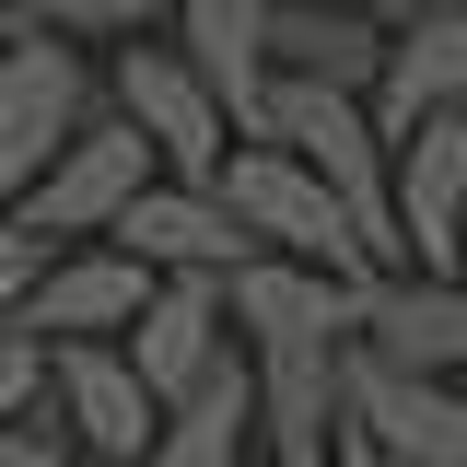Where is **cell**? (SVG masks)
<instances>
[{"label":"cell","instance_id":"d6986e66","mask_svg":"<svg viewBox=\"0 0 467 467\" xmlns=\"http://www.w3.org/2000/svg\"><path fill=\"white\" fill-rule=\"evenodd\" d=\"M0 467H94V456H82L70 432H36V420H12V432H0Z\"/></svg>","mask_w":467,"mask_h":467},{"label":"cell","instance_id":"5bb4252c","mask_svg":"<svg viewBox=\"0 0 467 467\" xmlns=\"http://www.w3.org/2000/svg\"><path fill=\"white\" fill-rule=\"evenodd\" d=\"M444 106H467V12L386 36V82H374V129H386V152H398L420 117H444Z\"/></svg>","mask_w":467,"mask_h":467},{"label":"cell","instance_id":"30bf717a","mask_svg":"<svg viewBox=\"0 0 467 467\" xmlns=\"http://www.w3.org/2000/svg\"><path fill=\"white\" fill-rule=\"evenodd\" d=\"M269 70L374 106V82H386V24H374L362 0H269Z\"/></svg>","mask_w":467,"mask_h":467},{"label":"cell","instance_id":"8992f818","mask_svg":"<svg viewBox=\"0 0 467 467\" xmlns=\"http://www.w3.org/2000/svg\"><path fill=\"white\" fill-rule=\"evenodd\" d=\"M117 257H140L152 281H234L257 245H245V223H234L211 187H175V175H152L129 211H117V234H106Z\"/></svg>","mask_w":467,"mask_h":467},{"label":"cell","instance_id":"9a60e30c","mask_svg":"<svg viewBox=\"0 0 467 467\" xmlns=\"http://www.w3.org/2000/svg\"><path fill=\"white\" fill-rule=\"evenodd\" d=\"M245 432H257V362H234V350H223V362L164 409V432H152V456H140V467H234V456H245Z\"/></svg>","mask_w":467,"mask_h":467},{"label":"cell","instance_id":"4fadbf2b","mask_svg":"<svg viewBox=\"0 0 467 467\" xmlns=\"http://www.w3.org/2000/svg\"><path fill=\"white\" fill-rule=\"evenodd\" d=\"M175 58L211 82V106L234 129H257V106H269V0H175Z\"/></svg>","mask_w":467,"mask_h":467},{"label":"cell","instance_id":"9c48e42d","mask_svg":"<svg viewBox=\"0 0 467 467\" xmlns=\"http://www.w3.org/2000/svg\"><path fill=\"white\" fill-rule=\"evenodd\" d=\"M362 362H386V374H456L467 362V292L456 281H420V269H386V281L362 292Z\"/></svg>","mask_w":467,"mask_h":467},{"label":"cell","instance_id":"2e32d148","mask_svg":"<svg viewBox=\"0 0 467 467\" xmlns=\"http://www.w3.org/2000/svg\"><path fill=\"white\" fill-rule=\"evenodd\" d=\"M12 12H24V36H58V47L94 36V47H106V36H140L152 0H12Z\"/></svg>","mask_w":467,"mask_h":467},{"label":"cell","instance_id":"ac0fdd59","mask_svg":"<svg viewBox=\"0 0 467 467\" xmlns=\"http://www.w3.org/2000/svg\"><path fill=\"white\" fill-rule=\"evenodd\" d=\"M36 281H47V245L24 223H0V327H24V304H36Z\"/></svg>","mask_w":467,"mask_h":467},{"label":"cell","instance_id":"8fae6325","mask_svg":"<svg viewBox=\"0 0 467 467\" xmlns=\"http://www.w3.org/2000/svg\"><path fill=\"white\" fill-rule=\"evenodd\" d=\"M140 304H152V269L140 257H117V245H82V257H47V281L24 304V339H117V327H140Z\"/></svg>","mask_w":467,"mask_h":467},{"label":"cell","instance_id":"5b68a950","mask_svg":"<svg viewBox=\"0 0 467 467\" xmlns=\"http://www.w3.org/2000/svg\"><path fill=\"white\" fill-rule=\"evenodd\" d=\"M339 420H350L386 467H467V398H456V386H432V374H386V362L350 350Z\"/></svg>","mask_w":467,"mask_h":467},{"label":"cell","instance_id":"ba28073f","mask_svg":"<svg viewBox=\"0 0 467 467\" xmlns=\"http://www.w3.org/2000/svg\"><path fill=\"white\" fill-rule=\"evenodd\" d=\"M456 245H467V106H444L398 140V257L420 281H456Z\"/></svg>","mask_w":467,"mask_h":467},{"label":"cell","instance_id":"44dd1931","mask_svg":"<svg viewBox=\"0 0 467 467\" xmlns=\"http://www.w3.org/2000/svg\"><path fill=\"white\" fill-rule=\"evenodd\" d=\"M327 467H386V456H374V444H362V432L339 420V456H327Z\"/></svg>","mask_w":467,"mask_h":467},{"label":"cell","instance_id":"7c38bea8","mask_svg":"<svg viewBox=\"0 0 467 467\" xmlns=\"http://www.w3.org/2000/svg\"><path fill=\"white\" fill-rule=\"evenodd\" d=\"M129 374H140V398L175 409L211 362H223V281H152V304H140V327H129Z\"/></svg>","mask_w":467,"mask_h":467},{"label":"cell","instance_id":"52a82bcc","mask_svg":"<svg viewBox=\"0 0 467 467\" xmlns=\"http://www.w3.org/2000/svg\"><path fill=\"white\" fill-rule=\"evenodd\" d=\"M47 398H58V432H70L94 467H140V456H152V432H164V409L140 398V374H129V350H117V339L47 350Z\"/></svg>","mask_w":467,"mask_h":467},{"label":"cell","instance_id":"6da1fadb","mask_svg":"<svg viewBox=\"0 0 467 467\" xmlns=\"http://www.w3.org/2000/svg\"><path fill=\"white\" fill-rule=\"evenodd\" d=\"M211 199L245 223V245H257V257L327 269V281H386V269L362 257L350 211H339V199H327L304 164H292V152H269V140H234V152H223V175H211Z\"/></svg>","mask_w":467,"mask_h":467},{"label":"cell","instance_id":"7a4b0ae2","mask_svg":"<svg viewBox=\"0 0 467 467\" xmlns=\"http://www.w3.org/2000/svg\"><path fill=\"white\" fill-rule=\"evenodd\" d=\"M82 106H94L82 47H58V36L0 47V223H12V211H24V187L82 140Z\"/></svg>","mask_w":467,"mask_h":467},{"label":"cell","instance_id":"e0dca14e","mask_svg":"<svg viewBox=\"0 0 467 467\" xmlns=\"http://www.w3.org/2000/svg\"><path fill=\"white\" fill-rule=\"evenodd\" d=\"M36 398H47V339L0 327V432H12V420H36Z\"/></svg>","mask_w":467,"mask_h":467},{"label":"cell","instance_id":"ffe728a7","mask_svg":"<svg viewBox=\"0 0 467 467\" xmlns=\"http://www.w3.org/2000/svg\"><path fill=\"white\" fill-rule=\"evenodd\" d=\"M386 36H409V24H444V12H467V0H362Z\"/></svg>","mask_w":467,"mask_h":467},{"label":"cell","instance_id":"3957f363","mask_svg":"<svg viewBox=\"0 0 467 467\" xmlns=\"http://www.w3.org/2000/svg\"><path fill=\"white\" fill-rule=\"evenodd\" d=\"M152 175H164V164H152V140H140L129 117H82V140L24 187V211H12V223L36 234V245H47V234H117V211H129Z\"/></svg>","mask_w":467,"mask_h":467},{"label":"cell","instance_id":"277c9868","mask_svg":"<svg viewBox=\"0 0 467 467\" xmlns=\"http://www.w3.org/2000/svg\"><path fill=\"white\" fill-rule=\"evenodd\" d=\"M117 117L152 140V164H164L175 187H211L223 152H234V117L211 106V82H199L175 47H129L117 58Z\"/></svg>","mask_w":467,"mask_h":467}]
</instances>
